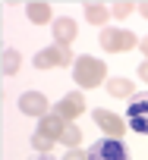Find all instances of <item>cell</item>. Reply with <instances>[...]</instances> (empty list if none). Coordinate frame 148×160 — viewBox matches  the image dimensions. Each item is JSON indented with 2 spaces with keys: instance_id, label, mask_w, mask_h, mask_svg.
Instances as JSON below:
<instances>
[{
  "instance_id": "cell-18",
  "label": "cell",
  "mask_w": 148,
  "mask_h": 160,
  "mask_svg": "<svg viewBox=\"0 0 148 160\" xmlns=\"http://www.w3.org/2000/svg\"><path fill=\"white\" fill-rule=\"evenodd\" d=\"M142 50H145V53H148V38H145V44H142Z\"/></svg>"
},
{
  "instance_id": "cell-5",
  "label": "cell",
  "mask_w": 148,
  "mask_h": 160,
  "mask_svg": "<svg viewBox=\"0 0 148 160\" xmlns=\"http://www.w3.org/2000/svg\"><path fill=\"white\" fill-rule=\"evenodd\" d=\"M82 98L79 94H69V98H63L60 104H57V116H79L82 113Z\"/></svg>"
},
{
  "instance_id": "cell-16",
  "label": "cell",
  "mask_w": 148,
  "mask_h": 160,
  "mask_svg": "<svg viewBox=\"0 0 148 160\" xmlns=\"http://www.w3.org/2000/svg\"><path fill=\"white\" fill-rule=\"evenodd\" d=\"M63 160H85V154H82V151H69Z\"/></svg>"
},
{
  "instance_id": "cell-7",
  "label": "cell",
  "mask_w": 148,
  "mask_h": 160,
  "mask_svg": "<svg viewBox=\"0 0 148 160\" xmlns=\"http://www.w3.org/2000/svg\"><path fill=\"white\" fill-rule=\"evenodd\" d=\"M104 44L110 47V50H126V47H132V35L129 32H120V38H114V32H104Z\"/></svg>"
},
{
  "instance_id": "cell-17",
  "label": "cell",
  "mask_w": 148,
  "mask_h": 160,
  "mask_svg": "<svg viewBox=\"0 0 148 160\" xmlns=\"http://www.w3.org/2000/svg\"><path fill=\"white\" fill-rule=\"evenodd\" d=\"M35 160H57V157H50V154H41V157H35Z\"/></svg>"
},
{
  "instance_id": "cell-14",
  "label": "cell",
  "mask_w": 148,
  "mask_h": 160,
  "mask_svg": "<svg viewBox=\"0 0 148 160\" xmlns=\"http://www.w3.org/2000/svg\"><path fill=\"white\" fill-rule=\"evenodd\" d=\"M29 10H32L29 16H32L35 22H41V19H47V16H50V7H47V3H32Z\"/></svg>"
},
{
  "instance_id": "cell-9",
  "label": "cell",
  "mask_w": 148,
  "mask_h": 160,
  "mask_svg": "<svg viewBox=\"0 0 148 160\" xmlns=\"http://www.w3.org/2000/svg\"><path fill=\"white\" fill-rule=\"evenodd\" d=\"M54 132H63V129H60V119H57V116L44 119V122L38 126V132H35V135H38V138H47V141H54V138H57Z\"/></svg>"
},
{
  "instance_id": "cell-15",
  "label": "cell",
  "mask_w": 148,
  "mask_h": 160,
  "mask_svg": "<svg viewBox=\"0 0 148 160\" xmlns=\"http://www.w3.org/2000/svg\"><path fill=\"white\" fill-rule=\"evenodd\" d=\"M129 10H132V7H129V3H117V7H114V10H110V13H114V16H126V13H129Z\"/></svg>"
},
{
  "instance_id": "cell-2",
  "label": "cell",
  "mask_w": 148,
  "mask_h": 160,
  "mask_svg": "<svg viewBox=\"0 0 148 160\" xmlns=\"http://www.w3.org/2000/svg\"><path fill=\"white\" fill-rule=\"evenodd\" d=\"M126 126L139 135H148V91L132 94L126 104Z\"/></svg>"
},
{
  "instance_id": "cell-10",
  "label": "cell",
  "mask_w": 148,
  "mask_h": 160,
  "mask_svg": "<svg viewBox=\"0 0 148 160\" xmlns=\"http://www.w3.org/2000/svg\"><path fill=\"white\" fill-rule=\"evenodd\" d=\"M54 32H57L60 41H72V38H76V22H72V19H57Z\"/></svg>"
},
{
  "instance_id": "cell-4",
  "label": "cell",
  "mask_w": 148,
  "mask_h": 160,
  "mask_svg": "<svg viewBox=\"0 0 148 160\" xmlns=\"http://www.w3.org/2000/svg\"><path fill=\"white\" fill-rule=\"evenodd\" d=\"M95 122H101L107 129V135H123V119L107 113V110H95Z\"/></svg>"
},
{
  "instance_id": "cell-19",
  "label": "cell",
  "mask_w": 148,
  "mask_h": 160,
  "mask_svg": "<svg viewBox=\"0 0 148 160\" xmlns=\"http://www.w3.org/2000/svg\"><path fill=\"white\" fill-rule=\"evenodd\" d=\"M142 13H145V16H148V3H145V7H142Z\"/></svg>"
},
{
  "instance_id": "cell-13",
  "label": "cell",
  "mask_w": 148,
  "mask_h": 160,
  "mask_svg": "<svg viewBox=\"0 0 148 160\" xmlns=\"http://www.w3.org/2000/svg\"><path fill=\"white\" fill-rule=\"evenodd\" d=\"M85 16H88V22H104V7L101 3H85Z\"/></svg>"
},
{
  "instance_id": "cell-11",
  "label": "cell",
  "mask_w": 148,
  "mask_h": 160,
  "mask_svg": "<svg viewBox=\"0 0 148 160\" xmlns=\"http://www.w3.org/2000/svg\"><path fill=\"white\" fill-rule=\"evenodd\" d=\"M57 57H69V53H57V50H41V53L35 57V63H38V66L44 69V66H54V63H60ZM69 60H72V57H69Z\"/></svg>"
},
{
  "instance_id": "cell-1",
  "label": "cell",
  "mask_w": 148,
  "mask_h": 160,
  "mask_svg": "<svg viewBox=\"0 0 148 160\" xmlns=\"http://www.w3.org/2000/svg\"><path fill=\"white\" fill-rule=\"evenodd\" d=\"M85 160H132V154L120 138H98L85 151Z\"/></svg>"
},
{
  "instance_id": "cell-3",
  "label": "cell",
  "mask_w": 148,
  "mask_h": 160,
  "mask_svg": "<svg viewBox=\"0 0 148 160\" xmlns=\"http://www.w3.org/2000/svg\"><path fill=\"white\" fill-rule=\"evenodd\" d=\"M76 78H79V85H98L101 78H104V63L82 57V63H79V69H76Z\"/></svg>"
},
{
  "instance_id": "cell-12",
  "label": "cell",
  "mask_w": 148,
  "mask_h": 160,
  "mask_svg": "<svg viewBox=\"0 0 148 160\" xmlns=\"http://www.w3.org/2000/svg\"><path fill=\"white\" fill-rule=\"evenodd\" d=\"M79 138H82V132H79L76 126H69V129H63V132H60V141H63L66 148H76V144H79Z\"/></svg>"
},
{
  "instance_id": "cell-6",
  "label": "cell",
  "mask_w": 148,
  "mask_h": 160,
  "mask_svg": "<svg viewBox=\"0 0 148 160\" xmlns=\"http://www.w3.org/2000/svg\"><path fill=\"white\" fill-rule=\"evenodd\" d=\"M19 107H22L25 113H35V116H38V113H44V110H47V101H44V98H38V94H25V98L19 101Z\"/></svg>"
},
{
  "instance_id": "cell-8",
  "label": "cell",
  "mask_w": 148,
  "mask_h": 160,
  "mask_svg": "<svg viewBox=\"0 0 148 160\" xmlns=\"http://www.w3.org/2000/svg\"><path fill=\"white\" fill-rule=\"evenodd\" d=\"M107 91L114 94V98H132V82H129V78H110V82H107Z\"/></svg>"
}]
</instances>
